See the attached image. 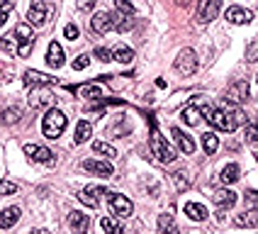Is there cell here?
<instances>
[{"label": "cell", "instance_id": "9c48e42d", "mask_svg": "<svg viewBox=\"0 0 258 234\" xmlns=\"http://www.w3.org/2000/svg\"><path fill=\"white\" fill-rule=\"evenodd\" d=\"M202 107H205V100H202V95H198V100H192L187 107H183V112H180L183 122H187L190 127H195L202 120Z\"/></svg>", "mask_w": 258, "mask_h": 234}, {"label": "cell", "instance_id": "836d02e7", "mask_svg": "<svg viewBox=\"0 0 258 234\" xmlns=\"http://www.w3.org/2000/svg\"><path fill=\"white\" fill-rule=\"evenodd\" d=\"M20 117H22L20 107H8V110L3 112V125H15V122H17Z\"/></svg>", "mask_w": 258, "mask_h": 234}, {"label": "cell", "instance_id": "e0dca14e", "mask_svg": "<svg viewBox=\"0 0 258 234\" xmlns=\"http://www.w3.org/2000/svg\"><path fill=\"white\" fill-rule=\"evenodd\" d=\"M227 20L231 25H248L251 22V13L244 10L241 5H231V8H227Z\"/></svg>", "mask_w": 258, "mask_h": 234}, {"label": "cell", "instance_id": "7402d4cb", "mask_svg": "<svg viewBox=\"0 0 258 234\" xmlns=\"http://www.w3.org/2000/svg\"><path fill=\"white\" fill-rule=\"evenodd\" d=\"M29 105H32L34 110H39V107H51V105H54V95H51V93H44V90H34L32 98H29Z\"/></svg>", "mask_w": 258, "mask_h": 234}, {"label": "cell", "instance_id": "d6986e66", "mask_svg": "<svg viewBox=\"0 0 258 234\" xmlns=\"http://www.w3.org/2000/svg\"><path fill=\"white\" fill-rule=\"evenodd\" d=\"M20 207H5L3 212H0V229H10L13 224L20 222Z\"/></svg>", "mask_w": 258, "mask_h": 234}, {"label": "cell", "instance_id": "4fadbf2b", "mask_svg": "<svg viewBox=\"0 0 258 234\" xmlns=\"http://www.w3.org/2000/svg\"><path fill=\"white\" fill-rule=\"evenodd\" d=\"M83 168H86V171H90V173H95V176H102V178H110V176L115 173V168H112V163H110V161H93V159H88V161H83Z\"/></svg>", "mask_w": 258, "mask_h": 234}, {"label": "cell", "instance_id": "ba28073f", "mask_svg": "<svg viewBox=\"0 0 258 234\" xmlns=\"http://www.w3.org/2000/svg\"><path fill=\"white\" fill-rule=\"evenodd\" d=\"M227 102H234V105H241V102L248 100V81H234L229 88H227Z\"/></svg>", "mask_w": 258, "mask_h": 234}, {"label": "cell", "instance_id": "ac0fdd59", "mask_svg": "<svg viewBox=\"0 0 258 234\" xmlns=\"http://www.w3.org/2000/svg\"><path fill=\"white\" fill-rule=\"evenodd\" d=\"M46 64L51 69H61L63 66V49L58 42H51L49 44V51H46Z\"/></svg>", "mask_w": 258, "mask_h": 234}, {"label": "cell", "instance_id": "52a82bcc", "mask_svg": "<svg viewBox=\"0 0 258 234\" xmlns=\"http://www.w3.org/2000/svg\"><path fill=\"white\" fill-rule=\"evenodd\" d=\"M110 210H112V215H117V217H129L134 212V205H132V200H129L127 195L110 193Z\"/></svg>", "mask_w": 258, "mask_h": 234}, {"label": "cell", "instance_id": "2e32d148", "mask_svg": "<svg viewBox=\"0 0 258 234\" xmlns=\"http://www.w3.org/2000/svg\"><path fill=\"white\" fill-rule=\"evenodd\" d=\"M219 8H222V3H219V0H207V3H200L198 22H200V25H205V22L215 20V15L219 13Z\"/></svg>", "mask_w": 258, "mask_h": 234}, {"label": "cell", "instance_id": "74e56055", "mask_svg": "<svg viewBox=\"0 0 258 234\" xmlns=\"http://www.w3.org/2000/svg\"><path fill=\"white\" fill-rule=\"evenodd\" d=\"M17 193V183L13 181H0V195H13Z\"/></svg>", "mask_w": 258, "mask_h": 234}, {"label": "cell", "instance_id": "44dd1931", "mask_svg": "<svg viewBox=\"0 0 258 234\" xmlns=\"http://www.w3.org/2000/svg\"><path fill=\"white\" fill-rule=\"evenodd\" d=\"M25 83H27V86L42 88V86H51L54 78L46 76V73H39V71H25Z\"/></svg>", "mask_w": 258, "mask_h": 234}, {"label": "cell", "instance_id": "d6a6232c", "mask_svg": "<svg viewBox=\"0 0 258 234\" xmlns=\"http://www.w3.org/2000/svg\"><path fill=\"white\" fill-rule=\"evenodd\" d=\"M112 58L122 61V64H129V61L134 58V51H132V49H127V46H117L115 51H112Z\"/></svg>", "mask_w": 258, "mask_h": 234}, {"label": "cell", "instance_id": "f6af8a7d", "mask_svg": "<svg viewBox=\"0 0 258 234\" xmlns=\"http://www.w3.org/2000/svg\"><path fill=\"white\" fill-rule=\"evenodd\" d=\"M29 234H49V232H44V229H42V232H29Z\"/></svg>", "mask_w": 258, "mask_h": 234}, {"label": "cell", "instance_id": "f35d334b", "mask_svg": "<svg viewBox=\"0 0 258 234\" xmlns=\"http://www.w3.org/2000/svg\"><path fill=\"white\" fill-rule=\"evenodd\" d=\"M88 64H90V56H86V54H81V56L76 58V61H73L71 66H73V71H83V69H86Z\"/></svg>", "mask_w": 258, "mask_h": 234}, {"label": "cell", "instance_id": "3957f363", "mask_svg": "<svg viewBox=\"0 0 258 234\" xmlns=\"http://www.w3.org/2000/svg\"><path fill=\"white\" fill-rule=\"evenodd\" d=\"M13 37H15V46H17V56H29V51H32V46H34V37H32V27L29 25H17L13 32Z\"/></svg>", "mask_w": 258, "mask_h": 234}, {"label": "cell", "instance_id": "6da1fadb", "mask_svg": "<svg viewBox=\"0 0 258 234\" xmlns=\"http://www.w3.org/2000/svg\"><path fill=\"white\" fill-rule=\"evenodd\" d=\"M207 122L215 127V130H222V132H234L239 125H246V115L239 110V107H219V110H212Z\"/></svg>", "mask_w": 258, "mask_h": 234}, {"label": "cell", "instance_id": "603a6c76", "mask_svg": "<svg viewBox=\"0 0 258 234\" xmlns=\"http://www.w3.org/2000/svg\"><path fill=\"white\" fill-rule=\"evenodd\" d=\"M100 193H105V190L90 186V188H83L78 193V200L83 205H88V207H98V195H100Z\"/></svg>", "mask_w": 258, "mask_h": 234}, {"label": "cell", "instance_id": "7c38bea8", "mask_svg": "<svg viewBox=\"0 0 258 234\" xmlns=\"http://www.w3.org/2000/svg\"><path fill=\"white\" fill-rule=\"evenodd\" d=\"M171 134H173V139H175V144H178V149L183 151V154H195V139L190 137V134H185L183 130H178V127H173L171 130Z\"/></svg>", "mask_w": 258, "mask_h": 234}, {"label": "cell", "instance_id": "f546056e", "mask_svg": "<svg viewBox=\"0 0 258 234\" xmlns=\"http://www.w3.org/2000/svg\"><path fill=\"white\" fill-rule=\"evenodd\" d=\"M202 149H205V154H210V156L219 149V139H217L215 132H205V134H202Z\"/></svg>", "mask_w": 258, "mask_h": 234}, {"label": "cell", "instance_id": "d4e9b609", "mask_svg": "<svg viewBox=\"0 0 258 234\" xmlns=\"http://www.w3.org/2000/svg\"><path fill=\"white\" fill-rule=\"evenodd\" d=\"M185 215L192 222H202V219H207V207L200 203H185Z\"/></svg>", "mask_w": 258, "mask_h": 234}, {"label": "cell", "instance_id": "9a60e30c", "mask_svg": "<svg viewBox=\"0 0 258 234\" xmlns=\"http://www.w3.org/2000/svg\"><path fill=\"white\" fill-rule=\"evenodd\" d=\"M69 227L76 234H86L90 229V217L83 215V212H78V210H73L71 215H69Z\"/></svg>", "mask_w": 258, "mask_h": 234}, {"label": "cell", "instance_id": "d590c367", "mask_svg": "<svg viewBox=\"0 0 258 234\" xmlns=\"http://www.w3.org/2000/svg\"><path fill=\"white\" fill-rule=\"evenodd\" d=\"M246 142L258 144V120L256 122H251V125H246Z\"/></svg>", "mask_w": 258, "mask_h": 234}, {"label": "cell", "instance_id": "8fae6325", "mask_svg": "<svg viewBox=\"0 0 258 234\" xmlns=\"http://www.w3.org/2000/svg\"><path fill=\"white\" fill-rule=\"evenodd\" d=\"M25 154H27L32 161H39V163H46V166H51V163H54V154H51L49 149H44V146L25 144Z\"/></svg>", "mask_w": 258, "mask_h": 234}, {"label": "cell", "instance_id": "b9f144b4", "mask_svg": "<svg viewBox=\"0 0 258 234\" xmlns=\"http://www.w3.org/2000/svg\"><path fill=\"white\" fill-rule=\"evenodd\" d=\"M246 203L253 205V210L258 212V190H246Z\"/></svg>", "mask_w": 258, "mask_h": 234}, {"label": "cell", "instance_id": "5bb4252c", "mask_svg": "<svg viewBox=\"0 0 258 234\" xmlns=\"http://www.w3.org/2000/svg\"><path fill=\"white\" fill-rule=\"evenodd\" d=\"M90 29L95 34H107L112 29V20H110V13H95L90 17Z\"/></svg>", "mask_w": 258, "mask_h": 234}, {"label": "cell", "instance_id": "83f0119b", "mask_svg": "<svg viewBox=\"0 0 258 234\" xmlns=\"http://www.w3.org/2000/svg\"><path fill=\"white\" fill-rule=\"evenodd\" d=\"M234 224H236V227H258V212L256 210L241 212V215L234 217Z\"/></svg>", "mask_w": 258, "mask_h": 234}, {"label": "cell", "instance_id": "ee69618b", "mask_svg": "<svg viewBox=\"0 0 258 234\" xmlns=\"http://www.w3.org/2000/svg\"><path fill=\"white\" fill-rule=\"evenodd\" d=\"M5 20H8V13H5V10H0V27L5 25Z\"/></svg>", "mask_w": 258, "mask_h": 234}, {"label": "cell", "instance_id": "5b68a950", "mask_svg": "<svg viewBox=\"0 0 258 234\" xmlns=\"http://www.w3.org/2000/svg\"><path fill=\"white\" fill-rule=\"evenodd\" d=\"M151 151H154V156H156L161 163H171V161H175V149H173L161 134H158V130L151 132Z\"/></svg>", "mask_w": 258, "mask_h": 234}, {"label": "cell", "instance_id": "e575fe53", "mask_svg": "<svg viewBox=\"0 0 258 234\" xmlns=\"http://www.w3.org/2000/svg\"><path fill=\"white\" fill-rule=\"evenodd\" d=\"M0 49H3L5 54H15V51H17V46H15V37H13V34H5V37L0 39Z\"/></svg>", "mask_w": 258, "mask_h": 234}, {"label": "cell", "instance_id": "f1b7e54d", "mask_svg": "<svg viewBox=\"0 0 258 234\" xmlns=\"http://www.w3.org/2000/svg\"><path fill=\"white\" fill-rule=\"evenodd\" d=\"M100 227L107 234H127V229L122 227V222H119V219H115V217H102L100 219Z\"/></svg>", "mask_w": 258, "mask_h": 234}, {"label": "cell", "instance_id": "277c9868", "mask_svg": "<svg viewBox=\"0 0 258 234\" xmlns=\"http://www.w3.org/2000/svg\"><path fill=\"white\" fill-rule=\"evenodd\" d=\"M115 8H117V13L110 15L112 27H115L117 32H127V29L132 27V15H134V8L129 5L127 0H117Z\"/></svg>", "mask_w": 258, "mask_h": 234}, {"label": "cell", "instance_id": "7bdbcfd3", "mask_svg": "<svg viewBox=\"0 0 258 234\" xmlns=\"http://www.w3.org/2000/svg\"><path fill=\"white\" fill-rule=\"evenodd\" d=\"M63 34H66V39H71V42H76V39H78V27H76V25H66V29H63Z\"/></svg>", "mask_w": 258, "mask_h": 234}, {"label": "cell", "instance_id": "ffe728a7", "mask_svg": "<svg viewBox=\"0 0 258 234\" xmlns=\"http://www.w3.org/2000/svg\"><path fill=\"white\" fill-rule=\"evenodd\" d=\"M215 205L219 210H229V207H234V205H236V193H234V190H217Z\"/></svg>", "mask_w": 258, "mask_h": 234}, {"label": "cell", "instance_id": "cb8c5ba5", "mask_svg": "<svg viewBox=\"0 0 258 234\" xmlns=\"http://www.w3.org/2000/svg\"><path fill=\"white\" fill-rule=\"evenodd\" d=\"M81 98H88V100H98V98H102V88L98 86V83H83V86L73 88Z\"/></svg>", "mask_w": 258, "mask_h": 234}, {"label": "cell", "instance_id": "bcb514c9", "mask_svg": "<svg viewBox=\"0 0 258 234\" xmlns=\"http://www.w3.org/2000/svg\"><path fill=\"white\" fill-rule=\"evenodd\" d=\"M256 161H258V151H256Z\"/></svg>", "mask_w": 258, "mask_h": 234}, {"label": "cell", "instance_id": "4dcf8cb0", "mask_svg": "<svg viewBox=\"0 0 258 234\" xmlns=\"http://www.w3.org/2000/svg\"><path fill=\"white\" fill-rule=\"evenodd\" d=\"M158 232L161 234H180L171 215H161V217H158Z\"/></svg>", "mask_w": 258, "mask_h": 234}, {"label": "cell", "instance_id": "30bf717a", "mask_svg": "<svg viewBox=\"0 0 258 234\" xmlns=\"http://www.w3.org/2000/svg\"><path fill=\"white\" fill-rule=\"evenodd\" d=\"M46 13H49V5L42 3V0H37V3H32V5H29L27 20L34 25V27H42L44 22H46Z\"/></svg>", "mask_w": 258, "mask_h": 234}, {"label": "cell", "instance_id": "ab89813d", "mask_svg": "<svg viewBox=\"0 0 258 234\" xmlns=\"http://www.w3.org/2000/svg\"><path fill=\"white\" fill-rule=\"evenodd\" d=\"M246 61H258V42H251L248 44V49H246Z\"/></svg>", "mask_w": 258, "mask_h": 234}, {"label": "cell", "instance_id": "1f68e13d", "mask_svg": "<svg viewBox=\"0 0 258 234\" xmlns=\"http://www.w3.org/2000/svg\"><path fill=\"white\" fill-rule=\"evenodd\" d=\"M93 151H95V154H102V156H107V159L117 156V149L115 146H110L107 142H93Z\"/></svg>", "mask_w": 258, "mask_h": 234}, {"label": "cell", "instance_id": "60d3db41", "mask_svg": "<svg viewBox=\"0 0 258 234\" xmlns=\"http://www.w3.org/2000/svg\"><path fill=\"white\" fill-rule=\"evenodd\" d=\"M95 58H100V61L107 64V61H112V51L105 49V46H98V49H95Z\"/></svg>", "mask_w": 258, "mask_h": 234}, {"label": "cell", "instance_id": "8d00e7d4", "mask_svg": "<svg viewBox=\"0 0 258 234\" xmlns=\"http://www.w3.org/2000/svg\"><path fill=\"white\" fill-rule=\"evenodd\" d=\"M173 183H175V188L178 190H187V186H190V178H187L185 173H173Z\"/></svg>", "mask_w": 258, "mask_h": 234}, {"label": "cell", "instance_id": "8992f818", "mask_svg": "<svg viewBox=\"0 0 258 234\" xmlns=\"http://www.w3.org/2000/svg\"><path fill=\"white\" fill-rule=\"evenodd\" d=\"M175 71L180 76H192L198 71V54L192 49H183L178 54V58H175Z\"/></svg>", "mask_w": 258, "mask_h": 234}, {"label": "cell", "instance_id": "4316f807", "mask_svg": "<svg viewBox=\"0 0 258 234\" xmlns=\"http://www.w3.org/2000/svg\"><path fill=\"white\" fill-rule=\"evenodd\" d=\"M239 173H241L239 163H229V166H224V168H222L219 181H222L224 186H227V183H236V181H239Z\"/></svg>", "mask_w": 258, "mask_h": 234}, {"label": "cell", "instance_id": "7a4b0ae2", "mask_svg": "<svg viewBox=\"0 0 258 234\" xmlns=\"http://www.w3.org/2000/svg\"><path fill=\"white\" fill-rule=\"evenodd\" d=\"M63 130H66V115H63L61 110H54V107H51L42 120L44 137H46V139H58V137L63 134Z\"/></svg>", "mask_w": 258, "mask_h": 234}, {"label": "cell", "instance_id": "484cf974", "mask_svg": "<svg viewBox=\"0 0 258 234\" xmlns=\"http://www.w3.org/2000/svg\"><path fill=\"white\" fill-rule=\"evenodd\" d=\"M90 134H93L90 122H88V120H81V122L76 125V137H73V142H76V144H86L88 139H90Z\"/></svg>", "mask_w": 258, "mask_h": 234}]
</instances>
